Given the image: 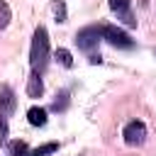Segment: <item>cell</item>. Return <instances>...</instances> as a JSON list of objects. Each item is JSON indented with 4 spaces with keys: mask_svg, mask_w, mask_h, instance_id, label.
Instances as JSON below:
<instances>
[{
    "mask_svg": "<svg viewBox=\"0 0 156 156\" xmlns=\"http://www.w3.org/2000/svg\"><path fill=\"white\" fill-rule=\"evenodd\" d=\"M7 141V117L0 115V144Z\"/></svg>",
    "mask_w": 156,
    "mask_h": 156,
    "instance_id": "cell-15",
    "label": "cell"
},
{
    "mask_svg": "<svg viewBox=\"0 0 156 156\" xmlns=\"http://www.w3.org/2000/svg\"><path fill=\"white\" fill-rule=\"evenodd\" d=\"M27 119H29V124H34V127H44V124H46V110H44V107H29V110H27Z\"/></svg>",
    "mask_w": 156,
    "mask_h": 156,
    "instance_id": "cell-8",
    "label": "cell"
},
{
    "mask_svg": "<svg viewBox=\"0 0 156 156\" xmlns=\"http://www.w3.org/2000/svg\"><path fill=\"white\" fill-rule=\"evenodd\" d=\"M29 63H32V71L34 73H44L46 66H49V32L44 27H37L34 29V37H32V51H29Z\"/></svg>",
    "mask_w": 156,
    "mask_h": 156,
    "instance_id": "cell-1",
    "label": "cell"
},
{
    "mask_svg": "<svg viewBox=\"0 0 156 156\" xmlns=\"http://www.w3.org/2000/svg\"><path fill=\"white\" fill-rule=\"evenodd\" d=\"M66 107H68V93H58V95H56V100H54V105H51V110L63 112Z\"/></svg>",
    "mask_w": 156,
    "mask_h": 156,
    "instance_id": "cell-12",
    "label": "cell"
},
{
    "mask_svg": "<svg viewBox=\"0 0 156 156\" xmlns=\"http://www.w3.org/2000/svg\"><path fill=\"white\" fill-rule=\"evenodd\" d=\"M54 12H56V22H66V2L63 0H54Z\"/></svg>",
    "mask_w": 156,
    "mask_h": 156,
    "instance_id": "cell-14",
    "label": "cell"
},
{
    "mask_svg": "<svg viewBox=\"0 0 156 156\" xmlns=\"http://www.w3.org/2000/svg\"><path fill=\"white\" fill-rule=\"evenodd\" d=\"M41 93H44L41 76L32 71V76H29V80H27V95H29V98H41Z\"/></svg>",
    "mask_w": 156,
    "mask_h": 156,
    "instance_id": "cell-7",
    "label": "cell"
},
{
    "mask_svg": "<svg viewBox=\"0 0 156 156\" xmlns=\"http://www.w3.org/2000/svg\"><path fill=\"white\" fill-rule=\"evenodd\" d=\"M56 58L61 61V66H66V68H71L73 66V56H71V51L68 49H58L56 51Z\"/></svg>",
    "mask_w": 156,
    "mask_h": 156,
    "instance_id": "cell-13",
    "label": "cell"
},
{
    "mask_svg": "<svg viewBox=\"0 0 156 156\" xmlns=\"http://www.w3.org/2000/svg\"><path fill=\"white\" fill-rule=\"evenodd\" d=\"M15 105H17V100H15L12 88L10 85H0V115L2 117H10L15 112Z\"/></svg>",
    "mask_w": 156,
    "mask_h": 156,
    "instance_id": "cell-5",
    "label": "cell"
},
{
    "mask_svg": "<svg viewBox=\"0 0 156 156\" xmlns=\"http://www.w3.org/2000/svg\"><path fill=\"white\" fill-rule=\"evenodd\" d=\"M100 37L105 41H110L112 46H117V49H132L134 46L129 34L124 29H119V27H112V24H100Z\"/></svg>",
    "mask_w": 156,
    "mask_h": 156,
    "instance_id": "cell-2",
    "label": "cell"
},
{
    "mask_svg": "<svg viewBox=\"0 0 156 156\" xmlns=\"http://www.w3.org/2000/svg\"><path fill=\"white\" fill-rule=\"evenodd\" d=\"M29 151H27V141H20V139H15V141H10V146H7V156H27Z\"/></svg>",
    "mask_w": 156,
    "mask_h": 156,
    "instance_id": "cell-9",
    "label": "cell"
},
{
    "mask_svg": "<svg viewBox=\"0 0 156 156\" xmlns=\"http://www.w3.org/2000/svg\"><path fill=\"white\" fill-rule=\"evenodd\" d=\"M122 136H124V141H127L129 146H139V144H144V139H146V124L139 122V119H132V122L124 127Z\"/></svg>",
    "mask_w": 156,
    "mask_h": 156,
    "instance_id": "cell-3",
    "label": "cell"
},
{
    "mask_svg": "<svg viewBox=\"0 0 156 156\" xmlns=\"http://www.w3.org/2000/svg\"><path fill=\"white\" fill-rule=\"evenodd\" d=\"M110 10L112 12H117L129 27H134L136 24V20L132 17V12H129V0H110Z\"/></svg>",
    "mask_w": 156,
    "mask_h": 156,
    "instance_id": "cell-6",
    "label": "cell"
},
{
    "mask_svg": "<svg viewBox=\"0 0 156 156\" xmlns=\"http://www.w3.org/2000/svg\"><path fill=\"white\" fill-rule=\"evenodd\" d=\"M10 5L5 2V0H0V29H5L7 24H10Z\"/></svg>",
    "mask_w": 156,
    "mask_h": 156,
    "instance_id": "cell-11",
    "label": "cell"
},
{
    "mask_svg": "<svg viewBox=\"0 0 156 156\" xmlns=\"http://www.w3.org/2000/svg\"><path fill=\"white\" fill-rule=\"evenodd\" d=\"M102 37H100V24L95 27H85V29H80L78 34H76V44L83 49V51H93V46H98V41H100Z\"/></svg>",
    "mask_w": 156,
    "mask_h": 156,
    "instance_id": "cell-4",
    "label": "cell"
},
{
    "mask_svg": "<svg viewBox=\"0 0 156 156\" xmlns=\"http://www.w3.org/2000/svg\"><path fill=\"white\" fill-rule=\"evenodd\" d=\"M58 149V144L56 141H49V144H44V146H37L34 151H29L27 156H46V154H54Z\"/></svg>",
    "mask_w": 156,
    "mask_h": 156,
    "instance_id": "cell-10",
    "label": "cell"
}]
</instances>
